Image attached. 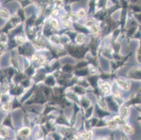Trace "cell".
Instances as JSON below:
<instances>
[{
  "label": "cell",
  "mask_w": 141,
  "mask_h": 140,
  "mask_svg": "<svg viewBox=\"0 0 141 140\" xmlns=\"http://www.w3.org/2000/svg\"><path fill=\"white\" fill-rule=\"evenodd\" d=\"M76 73L78 75H85L87 74V70H82V71H77L76 72Z\"/></svg>",
  "instance_id": "obj_1"
},
{
  "label": "cell",
  "mask_w": 141,
  "mask_h": 140,
  "mask_svg": "<svg viewBox=\"0 0 141 140\" xmlns=\"http://www.w3.org/2000/svg\"><path fill=\"white\" fill-rule=\"evenodd\" d=\"M62 60H64V61H61L62 62L63 61L64 63H66V62H68V63H74V61L73 60H72L71 58H65L64 59H62Z\"/></svg>",
  "instance_id": "obj_2"
},
{
  "label": "cell",
  "mask_w": 141,
  "mask_h": 140,
  "mask_svg": "<svg viewBox=\"0 0 141 140\" xmlns=\"http://www.w3.org/2000/svg\"><path fill=\"white\" fill-rule=\"evenodd\" d=\"M46 83L50 85H53L54 84V81L52 78H49L48 80L46 81Z\"/></svg>",
  "instance_id": "obj_3"
},
{
  "label": "cell",
  "mask_w": 141,
  "mask_h": 140,
  "mask_svg": "<svg viewBox=\"0 0 141 140\" xmlns=\"http://www.w3.org/2000/svg\"><path fill=\"white\" fill-rule=\"evenodd\" d=\"M76 29H77V30H79V31H82V32H88V30H87L85 29H84V28H82V27H78L77 26H76Z\"/></svg>",
  "instance_id": "obj_4"
},
{
  "label": "cell",
  "mask_w": 141,
  "mask_h": 140,
  "mask_svg": "<svg viewBox=\"0 0 141 140\" xmlns=\"http://www.w3.org/2000/svg\"><path fill=\"white\" fill-rule=\"evenodd\" d=\"M33 11V7H28L27 9V10L26 9V13L27 12L29 14H30L32 12V11Z\"/></svg>",
  "instance_id": "obj_5"
},
{
  "label": "cell",
  "mask_w": 141,
  "mask_h": 140,
  "mask_svg": "<svg viewBox=\"0 0 141 140\" xmlns=\"http://www.w3.org/2000/svg\"><path fill=\"white\" fill-rule=\"evenodd\" d=\"M89 80L90 81L91 84H92L93 85H95V83H96V79H95V77H92V78H90V79H89Z\"/></svg>",
  "instance_id": "obj_6"
},
{
  "label": "cell",
  "mask_w": 141,
  "mask_h": 140,
  "mask_svg": "<svg viewBox=\"0 0 141 140\" xmlns=\"http://www.w3.org/2000/svg\"><path fill=\"white\" fill-rule=\"evenodd\" d=\"M19 14L21 16L22 19L24 20V15H23V13L22 12V10H19Z\"/></svg>",
  "instance_id": "obj_7"
},
{
  "label": "cell",
  "mask_w": 141,
  "mask_h": 140,
  "mask_svg": "<svg viewBox=\"0 0 141 140\" xmlns=\"http://www.w3.org/2000/svg\"><path fill=\"white\" fill-rule=\"evenodd\" d=\"M28 133H29V131H28L27 130H24L22 131L21 132V134H23V135H26Z\"/></svg>",
  "instance_id": "obj_8"
},
{
  "label": "cell",
  "mask_w": 141,
  "mask_h": 140,
  "mask_svg": "<svg viewBox=\"0 0 141 140\" xmlns=\"http://www.w3.org/2000/svg\"><path fill=\"white\" fill-rule=\"evenodd\" d=\"M87 63H84V62H82V63H81L80 64H78L77 65V67H83L84 66H85L86 65Z\"/></svg>",
  "instance_id": "obj_9"
},
{
  "label": "cell",
  "mask_w": 141,
  "mask_h": 140,
  "mask_svg": "<svg viewBox=\"0 0 141 140\" xmlns=\"http://www.w3.org/2000/svg\"><path fill=\"white\" fill-rule=\"evenodd\" d=\"M23 85H24L25 87H26V86H27L29 84V82L28 81H26L24 82L23 83Z\"/></svg>",
  "instance_id": "obj_10"
},
{
  "label": "cell",
  "mask_w": 141,
  "mask_h": 140,
  "mask_svg": "<svg viewBox=\"0 0 141 140\" xmlns=\"http://www.w3.org/2000/svg\"><path fill=\"white\" fill-rule=\"evenodd\" d=\"M33 18H31V19H29L27 20V23L28 24H31V23H32L33 22Z\"/></svg>",
  "instance_id": "obj_11"
},
{
  "label": "cell",
  "mask_w": 141,
  "mask_h": 140,
  "mask_svg": "<svg viewBox=\"0 0 141 140\" xmlns=\"http://www.w3.org/2000/svg\"><path fill=\"white\" fill-rule=\"evenodd\" d=\"M92 108L91 107L90 109H89V110H88V113H87V115L88 116H89V115H90L91 114V112H92Z\"/></svg>",
  "instance_id": "obj_12"
},
{
  "label": "cell",
  "mask_w": 141,
  "mask_h": 140,
  "mask_svg": "<svg viewBox=\"0 0 141 140\" xmlns=\"http://www.w3.org/2000/svg\"><path fill=\"white\" fill-rule=\"evenodd\" d=\"M83 105L85 107H87V106H88L89 105V103H88L86 101H84V102H83Z\"/></svg>",
  "instance_id": "obj_13"
},
{
  "label": "cell",
  "mask_w": 141,
  "mask_h": 140,
  "mask_svg": "<svg viewBox=\"0 0 141 140\" xmlns=\"http://www.w3.org/2000/svg\"><path fill=\"white\" fill-rule=\"evenodd\" d=\"M32 72H33V71H32V69L31 68H29V69H28V70H27V73H29V74H32Z\"/></svg>",
  "instance_id": "obj_14"
},
{
  "label": "cell",
  "mask_w": 141,
  "mask_h": 140,
  "mask_svg": "<svg viewBox=\"0 0 141 140\" xmlns=\"http://www.w3.org/2000/svg\"><path fill=\"white\" fill-rule=\"evenodd\" d=\"M65 68V69H67V70H68V69H70L71 68V67L70 66H68V65H66L65 67V68H64V69Z\"/></svg>",
  "instance_id": "obj_15"
},
{
  "label": "cell",
  "mask_w": 141,
  "mask_h": 140,
  "mask_svg": "<svg viewBox=\"0 0 141 140\" xmlns=\"http://www.w3.org/2000/svg\"><path fill=\"white\" fill-rule=\"evenodd\" d=\"M69 35H70V36L72 38L74 39V37H75V35H74V34H69Z\"/></svg>",
  "instance_id": "obj_16"
}]
</instances>
